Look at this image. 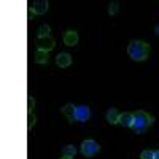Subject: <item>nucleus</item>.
<instances>
[{
  "label": "nucleus",
  "instance_id": "nucleus-18",
  "mask_svg": "<svg viewBox=\"0 0 159 159\" xmlns=\"http://www.w3.org/2000/svg\"><path fill=\"white\" fill-rule=\"evenodd\" d=\"M154 32H156V35H157V37H159V24H157V25H156V29H154Z\"/></svg>",
  "mask_w": 159,
  "mask_h": 159
},
{
  "label": "nucleus",
  "instance_id": "nucleus-13",
  "mask_svg": "<svg viewBox=\"0 0 159 159\" xmlns=\"http://www.w3.org/2000/svg\"><path fill=\"white\" fill-rule=\"evenodd\" d=\"M51 27L48 24H42L38 29V38H46V37H51Z\"/></svg>",
  "mask_w": 159,
  "mask_h": 159
},
{
  "label": "nucleus",
  "instance_id": "nucleus-16",
  "mask_svg": "<svg viewBox=\"0 0 159 159\" xmlns=\"http://www.w3.org/2000/svg\"><path fill=\"white\" fill-rule=\"evenodd\" d=\"M118 10H119L118 2H111V3H110V8H108V13H110V15H116Z\"/></svg>",
  "mask_w": 159,
  "mask_h": 159
},
{
  "label": "nucleus",
  "instance_id": "nucleus-11",
  "mask_svg": "<svg viewBox=\"0 0 159 159\" xmlns=\"http://www.w3.org/2000/svg\"><path fill=\"white\" fill-rule=\"evenodd\" d=\"M119 115H121V113H118L116 108H110L107 111V121L110 124H119Z\"/></svg>",
  "mask_w": 159,
  "mask_h": 159
},
{
  "label": "nucleus",
  "instance_id": "nucleus-17",
  "mask_svg": "<svg viewBox=\"0 0 159 159\" xmlns=\"http://www.w3.org/2000/svg\"><path fill=\"white\" fill-rule=\"evenodd\" d=\"M154 159H159V150L154 151Z\"/></svg>",
  "mask_w": 159,
  "mask_h": 159
},
{
  "label": "nucleus",
  "instance_id": "nucleus-12",
  "mask_svg": "<svg viewBox=\"0 0 159 159\" xmlns=\"http://www.w3.org/2000/svg\"><path fill=\"white\" fill-rule=\"evenodd\" d=\"M35 62L37 64H48V51L38 49L35 52Z\"/></svg>",
  "mask_w": 159,
  "mask_h": 159
},
{
  "label": "nucleus",
  "instance_id": "nucleus-4",
  "mask_svg": "<svg viewBox=\"0 0 159 159\" xmlns=\"http://www.w3.org/2000/svg\"><path fill=\"white\" fill-rule=\"evenodd\" d=\"M75 118L80 123H86L91 118V110H89L88 105H78L76 110H75Z\"/></svg>",
  "mask_w": 159,
  "mask_h": 159
},
{
  "label": "nucleus",
  "instance_id": "nucleus-1",
  "mask_svg": "<svg viewBox=\"0 0 159 159\" xmlns=\"http://www.w3.org/2000/svg\"><path fill=\"white\" fill-rule=\"evenodd\" d=\"M127 54L130 56L132 61L142 62L150 56V45L142 42V40H132L127 46Z\"/></svg>",
  "mask_w": 159,
  "mask_h": 159
},
{
  "label": "nucleus",
  "instance_id": "nucleus-9",
  "mask_svg": "<svg viewBox=\"0 0 159 159\" xmlns=\"http://www.w3.org/2000/svg\"><path fill=\"white\" fill-rule=\"evenodd\" d=\"M64 43L67 46H75L78 43V34L75 30H67L64 34Z\"/></svg>",
  "mask_w": 159,
  "mask_h": 159
},
{
  "label": "nucleus",
  "instance_id": "nucleus-3",
  "mask_svg": "<svg viewBox=\"0 0 159 159\" xmlns=\"http://www.w3.org/2000/svg\"><path fill=\"white\" fill-rule=\"evenodd\" d=\"M100 151V145L96 142V140H84L81 143V154L91 157V156H94Z\"/></svg>",
  "mask_w": 159,
  "mask_h": 159
},
{
  "label": "nucleus",
  "instance_id": "nucleus-8",
  "mask_svg": "<svg viewBox=\"0 0 159 159\" xmlns=\"http://www.w3.org/2000/svg\"><path fill=\"white\" fill-rule=\"evenodd\" d=\"M49 8V3L46 2V0H37V2L34 3L32 7V11L35 13V15H45V13L48 11Z\"/></svg>",
  "mask_w": 159,
  "mask_h": 159
},
{
  "label": "nucleus",
  "instance_id": "nucleus-2",
  "mask_svg": "<svg viewBox=\"0 0 159 159\" xmlns=\"http://www.w3.org/2000/svg\"><path fill=\"white\" fill-rule=\"evenodd\" d=\"M154 118L143 111V110H139L137 113H134V124H132V129L135 130V134H145V132L148 130V127L153 124Z\"/></svg>",
  "mask_w": 159,
  "mask_h": 159
},
{
  "label": "nucleus",
  "instance_id": "nucleus-5",
  "mask_svg": "<svg viewBox=\"0 0 159 159\" xmlns=\"http://www.w3.org/2000/svg\"><path fill=\"white\" fill-rule=\"evenodd\" d=\"M56 64L59 65L61 69H65V67H70L72 64V56L69 52H59L56 56Z\"/></svg>",
  "mask_w": 159,
  "mask_h": 159
},
{
  "label": "nucleus",
  "instance_id": "nucleus-6",
  "mask_svg": "<svg viewBox=\"0 0 159 159\" xmlns=\"http://www.w3.org/2000/svg\"><path fill=\"white\" fill-rule=\"evenodd\" d=\"M54 46H56L54 38H51V37L38 38V49H42V51H51Z\"/></svg>",
  "mask_w": 159,
  "mask_h": 159
},
{
  "label": "nucleus",
  "instance_id": "nucleus-19",
  "mask_svg": "<svg viewBox=\"0 0 159 159\" xmlns=\"http://www.w3.org/2000/svg\"><path fill=\"white\" fill-rule=\"evenodd\" d=\"M61 159H73V157H70V156H62Z\"/></svg>",
  "mask_w": 159,
  "mask_h": 159
},
{
  "label": "nucleus",
  "instance_id": "nucleus-10",
  "mask_svg": "<svg viewBox=\"0 0 159 159\" xmlns=\"http://www.w3.org/2000/svg\"><path fill=\"white\" fill-rule=\"evenodd\" d=\"M119 124L123 127H132L134 124V113H121L119 115Z\"/></svg>",
  "mask_w": 159,
  "mask_h": 159
},
{
  "label": "nucleus",
  "instance_id": "nucleus-7",
  "mask_svg": "<svg viewBox=\"0 0 159 159\" xmlns=\"http://www.w3.org/2000/svg\"><path fill=\"white\" fill-rule=\"evenodd\" d=\"M75 110H76V107L75 105H72V103H67V105H64L62 107V115L69 119V123H73V121H76V118H75Z\"/></svg>",
  "mask_w": 159,
  "mask_h": 159
},
{
  "label": "nucleus",
  "instance_id": "nucleus-14",
  "mask_svg": "<svg viewBox=\"0 0 159 159\" xmlns=\"http://www.w3.org/2000/svg\"><path fill=\"white\" fill-rule=\"evenodd\" d=\"M76 154V148L73 147V145H65V147L62 148V156H70L73 157Z\"/></svg>",
  "mask_w": 159,
  "mask_h": 159
},
{
  "label": "nucleus",
  "instance_id": "nucleus-15",
  "mask_svg": "<svg viewBox=\"0 0 159 159\" xmlns=\"http://www.w3.org/2000/svg\"><path fill=\"white\" fill-rule=\"evenodd\" d=\"M140 159H154V151L151 150H143L140 154Z\"/></svg>",
  "mask_w": 159,
  "mask_h": 159
}]
</instances>
